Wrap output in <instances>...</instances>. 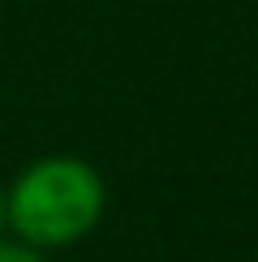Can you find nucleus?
<instances>
[{
    "mask_svg": "<svg viewBox=\"0 0 258 262\" xmlns=\"http://www.w3.org/2000/svg\"><path fill=\"white\" fill-rule=\"evenodd\" d=\"M0 262H48V249L22 241V236H5L0 232Z\"/></svg>",
    "mask_w": 258,
    "mask_h": 262,
    "instance_id": "nucleus-2",
    "label": "nucleus"
},
{
    "mask_svg": "<svg viewBox=\"0 0 258 262\" xmlns=\"http://www.w3.org/2000/svg\"><path fill=\"white\" fill-rule=\"evenodd\" d=\"M107 189L95 163L78 155H43L5 189V228L39 249H64L103 220Z\"/></svg>",
    "mask_w": 258,
    "mask_h": 262,
    "instance_id": "nucleus-1",
    "label": "nucleus"
},
{
    "mask_svg": "<svg viewBox=\"0 0 258 262\" xmlns=\"http://www.w3.org/2000/svg\"><path fill=\"white\" fill-rule=\"evenodd\" d=\"M0 232H5V185H0Z\"/></svg>",
    "mask_w": 258,
    "mask_h": 262,
    "instance_id": "nucleus-3",
    "label": "nucleus"
}]
</instances>
